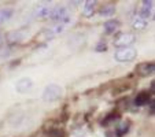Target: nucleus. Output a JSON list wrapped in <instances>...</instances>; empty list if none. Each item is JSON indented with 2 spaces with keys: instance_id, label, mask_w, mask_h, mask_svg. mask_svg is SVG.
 I'll return each mask as SVG.
<instances>
[{
  "instance_id": "4468645a",
  "label": "nucleus",
  "mask_w": 155,
  "mask_h": 137,
  "mask_svg": "<svg viewBox=\"0 0 155 137\" xmlns=\"http://www.w3.org/2000/svg\"><path fill=\"white\" fill-rule=\"evenodd\" d=\"M132 25H133V28H135V29L141 30V29H144V28H146L147 21L143 19L141 17H139V15H136V17L133 18V22H132Z\"/></svg>"
},
{
  "instance_id": "9d476101",
  "label": "nucleus",
  "mask_w": 155,
  "mask_h": 137,
  "mask_svg": "<svg viewBox=\"0 0 155 137\" xmlns=\"http://www.w3.org/2000/svg\"><path fill=\"white\" fill-rule=\"evenodd\" d=\"M118 26H120V21H117V19L106 21L104 25H103V28H104V32H106V33H113V32H115V30L118 29Z\"/></svg>"
},
{
  "instance_id": "a211bd4d",
  "label": "nucleus",
  "mask_w": 155,
  "mask_h": 137,
  "mask_svg": "<svg viewBox=\"0 0 155 137\" xmlns=\"http://www.w3.org/2000/svg\"><path fill=\"white\" fill-rule=\"evenodd\" d=\"M150 108H151V114H154V102H150Z\"/></svg>"
},
{
  "instance_id": "f3484780",
  "label": "nucleus",
  "mask_w": 155,
  "mask_h": 137,
  "mask_svg": "<svg viewBox=\"0 0 155 137\" xmlns=\"http://www.w3.org/2000/svg\"><path fill=\"white\" fill-rule=\"evenodd\" d=\"M3 43H4V34L0 32V45H3Z\"/></svg>"
},
{
  "instance_id": "f257e3e1",
  "label": "nucleus",
  "mask_w": 155,
  "mask_h": 137,
  "mask_svg": "<svg viewBox=\"0 0 155 137\" xmlns=\"http://www.w3.org/2000/svg\"><path fill=\"white\" fill-rule=\"evenodd\" d=\"M63 95V89L58 84H50L44 88L43 90V100L44 102H56Z\"/></svg>"
},
{
  "instance_id": "dca6fc26",
  "label": "nucleus",
  "mask_w": 155,
  "mask_h": 137,
  "mask_svg": "<svg viewBox=\"0 0 155 137\" xmlns=\"http://www.w3.org/2000/svg\"><path fill=\"white\" fill-rule=\"evenodd\" d=\"M106 50H107V45H106V44L100 43V44H97V45H96V51H97V52H103V51H106Z\"/></svg>"
},
{
  "instance_id": "f03ea898",
  "label": "nucleus",
  "mask_w": 155,
  "mask_h": 137,
  "mask_svg": "<svg viewBox=\"0 0 155 137\" xmlns=\"http://www.w3.org/2000/svg\"><path fill=\"white\" fill-rule=\"evenodd\" d=\"M136 56H137V51L132 47L118 48L114 52V59L118 62H132L136 59Z\"/></svg>"
},
{
  "instance_id": "20e7f679",
  "label": "nucleus",
  "mask_w": 155,
  "mask_h": 137,
  "mask_svg": "<svg viewBox=\"0 0 155 137\" xmlns=\"http://www.w3.org/2000/svg\"><path fill=\"white\" fill-rule=\"evenodd\" d=\"M154 70H155L154 62H143V63L137 64V67H136V73L141 77L151 76V74H154Z\"/></svg>"
},
{
  "instance_id": "7ed1b4c3",
  "label": "nucleus",
  "mask_w": 155,
  "mask_h": 137,
  "mask_svg": "<svg viewBox=\"0 0 155 137\" xmlns=\"http://www.w3.org/2000/svg\"><path fill=\"white\" fill-rule=\"evenodd\" d=\"M135 41H136V37L133 33H128V32L120 33L114 40V45L118 48H126V47H130Z\"/></svg>"
},
{
  "instance_id": "39448f33",
  "label": "nucleus",
  "mask_w": 155,
  "mask_h": 137,
  "mask_svg": "<svg viewBox=\"0 0 155 137\" xmlns=\"http://www.w3.org/2000/svg\"><path fill=\"white\" fill-rule=\"evenodd\" d=\"M152 14H154V2H152V0H150V2H143L139 17H141L143 19L147 21L148 18L152 17Z\"/></svg>"
},
{
  "instance_id": "423d86ee",
  "label": "nucleus",
  "mask_w": 155,
  "mask_h": 137,
  "mask_svg": "<svg viewBox=\"0 0 155 137\" xmlns=\"http://www.w3.org/2000/svg\"><path fill=\"white\" fill-rule=\"evenodd\" d=\"M32 86H33V81L30 78H28V77H24V78L18 80L17 84H15V89H17L18 93H25V92H28Z\"/></svg>"
},
{
  "instance_id": "1a4fd4ad",
  "label": "nucleus",
  "mask_w": 155,
  "mask_h": 137,
  "mask_svg": "<svg viewBox=\"0 0 155 137\" xmlns=\"http://www.w3.org/2000/svg\"><path fill=\"white\" fill-rule=\"evenodd\" d=\"M12 14H14V10L11 7H2L0 8V25L6 24L7 21L12 17Z\"/></svg>"
},
{
  "instance_id": "6e6552de",
  "label": "nucleus",
  "mask_w": 155,
  "mask_h": 137,
  "mask_svg": "<svg viewBox=\"0 0 155 137\" xmlns=\"http://www.w3.org/2000/svg\"><path fill=\"white\" fill-rule=\"evenodd\" d=\"M26 36H28V33L25 30H12V32H10L7 34V40H8V43L15 44V43H21L22 40H25Z\"/></svg>"
},
{
  "instance_id": "9b49d317",
  "label": "nucleus",
  "mask_w": 155,
  "mask_h": 137,
  "mask_svg": "<svg viewBox=\"0 0 155 137\" xmlns=\"http://www.w3.org/2000/svg\"><path fill=\"white\" fill-rule=\"evenodd\" d=\"M95 6H96V2H92V0H88L84 3V8H82V12H84L85 17H92L95 12Z\"/></svg>"
},
{
  "instance_id": "2eb2a0df",
  "label": "nucleus",
  "mask_w": 155,
  "mask_h": 137,
  "mask_svg": "<svg viewBox=\"0 0 155 137\" xmlns=\"http://www.w3.org/2000/svg\"><path fill=\"white\" fill-rule=\"evenodd\" d=\"M129 130V122H121L117 126V133L118 134H125Z\"/></svg>"
},
{
  "instance_id": "ddd939ff",
  "label": "nucleus",
  "mask_w": 155,
  "mask_h": 137,
  "mask_svg": "<svg viewBox=\"0 0 155 137\" xmlns=\"http://www.w3.org/2000/svg\"><path fill=\"white\" fill-rule=\"evenodd\" d=\"M148 102H150V93H147V92H140V93L135 97V104L136 106H144Z\"/></svg>"
},
{
  "instance_id": "0eeeda50",
  "label": "nucleus",
  "mask_w": 155,
  "mask_h": 137,
  "mask_svg": "<svg viewBox=\"0 0 155 137\" xmlns=\"http://www.w3.org/2000/svg\"><path fill=\"white\" fill-rule=\"evenodd\" d=\"M51 7L52 6H50V4H47V3L38 4V6L36 7V10H35V17L38 18V19H45V18H48L50 17Z\"/></svg>"
},
{
  "instance_id": "f8f14e48",
  "label": "nucleus",
  "mask_w": 155,
  "mask_h": 137,
  "mask_svg": "<svg viewBox=\"0 0 155 137\" xmlns=\"http://www.w3.org/2000/svg\"><path fill=\"white\" fill-rule=\"evenodd\" d=\"M114 12H115V6L113 3L104 4V6L100 8V15H102V17H111V15H114Z\"/></svg>"
}]
</instances>
